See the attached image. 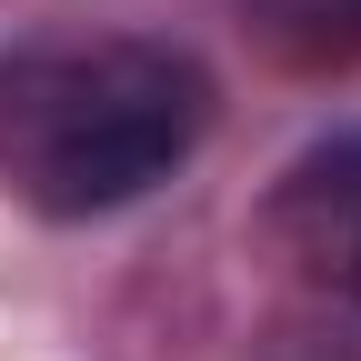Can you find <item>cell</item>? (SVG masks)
I'll list each match as a JSON object with an SVG mask.
<instances>
[{
  "mask_svg": "<svg viewBox=\"0 0 361 361\" xmlns=\"http://www.w3.org/2000/svg\"><path fill=\"white\" fill-rule=\"evenodd\" d=\"M221 90L180 40H30L0 51V180L40 221H101L211 141Z\"/></svg>",
  "mask_w": 361,
  "mask_h": 361,
  "instance_id": "1",
  "label": "cell"
},
{
  "mask_svg": "<svg viewBox=\"0 0 361 361\" xmlns=\"http://www.w3.org/2000/svg\"><path fill=\"white\" fill-rule=\"evenodd\" d=\"M271 241L291 261H311V271L351 261V241H361V121L331 130V141H311L281 171V191H271Z\"/></svg>",
  "mask_w": 361,
  "mask_h": 361,
  "instance_id": "2",
  "label": "cell"
},
{
  "mask_svg": "<svg viewBox=\"0 0 361 361\" xmlns=\"http://www.w3.org/2000/svg\"><path fill=\"white\" fill-rule=\"evenodd\" d=\"M281 20H301L311 40H341V51H351V40H361V0H281Z\"/></svg>",
  "mask_w": 361,
  "mask_h": 361,
  "instance_id": "3",
  "label": "cell"
},
{
  "mask_svg": "<svg viewBox=\"0 0 361 361\" xmlns=\"http://www.w3.org/2000/svg\"><path fill=\"white\" fill-rule=\"evenodd\" d=\"M341 291H351V301H361V241H351V261H341Z\"/></svg>",
  "mask_w": 361,
  "mask_h": 361,
  "instance_id": "4",
  "label": "cell"
}]
</instances>
